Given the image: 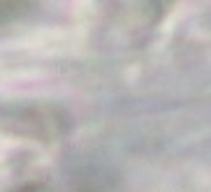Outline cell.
Returning a JSON list of instances; mask_svg holds the SVG:
<instances>
[{
	"mask_svg": "<svg viewBox=\"0 0 211 192\" xmlns=\"http://www.w3.org/2000/svg\"><path fill=\"white\" fill-rule=\"evenodd\" d=\"M2 125H12L16 134L23 137H58L61 118L53 106H42V104H30V106H9L0 114Z\"/></svg>",
	"mask_w": 211,
	"mask_h": 192,
	"instance_id": "6da1fadb",
	"label": "cell"
}]
</instances>
